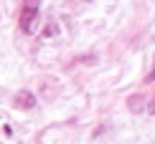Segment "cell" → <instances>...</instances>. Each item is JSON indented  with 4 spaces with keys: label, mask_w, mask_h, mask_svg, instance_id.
Returning a JSON list of instances; mask_svg holds the SVG:
<instances>
[{
    "label": "cell",
    "mask_w": 155,
    "mask_h": 144,
    "mask_svg": "<svg viewBox=\"0 0 155 144\" xmlns=\"http://www.w3.org/2000/svg\"><path fill=\"white\" fill-rule=\"evenodd\" d=\"M145 81H147V83H153V81H155V63H153V68H150V74L145 76Z\"/></svg>",
    "instance_id": "cell-4"
},
{
    "label": "cell",
    "mask_w": 155,
    "mask_h": 144,
    "mask_svg": "<svg viewBox=\"0 0 155 144\" xmlns=\"http://www.w3.org/2000/svg\"><path fill=\"white\" fill-rule=\"evenodd\" d=\"M130 109H132V111H140V109H143V99H140V96H135V99L130 101Z\"/></svg>",
    "instance_id": "cell-3"
},
{
    "label": "cell",
    "mask_w": 155,
    "mask_h": 144,
    "mask_svg": "<svg viewBox=\"0 0 155 144\" xmlns=\"http://www.w3.org/2000/svg\"><path fill=\"white\" fill-rule=\"evenodd\" d=\"M15 106L18 109H33L36 106V96L31 94V91H21V94L15 96Z\"/></svg>",
    "instance_id": "cell-2"
},
{
    "label": "cell",
    "mask_w": 155,
    "mask_h": 144,
    "mask_svg": "<svg viewBox=\"0 0 155 144\" xmlns=\"http://www.w3.org/2000/svg\"><path fill=\"white\" fill-rule=\"evenodd\" d=\"M38 18V0H23V10H21V30L23 33H31Z\"/></svg>",
    "instance_id": "cell-1"
},
{
    "label": "cell",
    "mask_w": 155,
    "mask_h": 144,
    "mask_svg": "<svg viewBox=\"0 0 155 144\" xmlns=\"http://www.w3.org/2000/svg\"><path fill=\"white\" fill-rule=\"evenodd\" d=\"M147 114H150V116H155V99L147 104Z\"/></svg>",
    "instance_id": "cell-5"
}]
</instances>
